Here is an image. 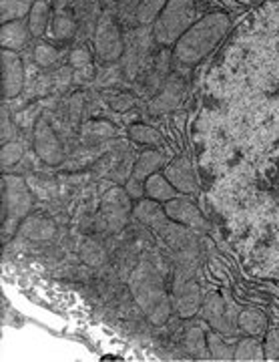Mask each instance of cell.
Wrapping results in <instances>:
<instances>
[{
    "label": "cell",
    "mask_w": 279,
    "mask_h": 362,
    "mask_svg": "<svg viewBox=\"0 0 279 362\" xmlns=\"http://www.w3.org/2000/svg\"><path fill=\"white\" fill-rule=\"evenodd\" d=\"M129 290L149 322L155 326H163L169 320L171 310H173V302H171V296L167 294L163 276L159 274V270L151 262L143 259L137 264V268L131 272Z\"/></svg>",
    "instance_id": "6da1fadb"
},
{
    "label": "cell",
    "mask_w": 279,
    "mask_h": 362,
    "mask_svg": "<svg viewBox=\"0 0 279 362\" xmlns=\"http://www.w3.org/2000/svg\"><path fill=\"white\" fill-rule=\"evenodd\" d=\"M229 16L225 13H209L195 21L189 30L175 42L173 59L185 66L199 65L229 33Z\"/></svg>",
    "instance_id": "7a4b0ae2"
},
{
    "label": "cell",
    "mask_w": 279,
    "mask_h": 362,
    "mask_svg": "<svg viewBox=\"0 0 279 362\" xmlns=\"http://www.w3.org/2000/svg\"><path fill=\"white\" fill-rule=\"evenodd\" d=\"M195 14L193 0H167L153 23V37L161 47H175V42L193 26Z\"/></svg>",
    "instance_id": "3957f363"
},
{
    "label": "cell",
    "mask_w": 279,
    "mask_h": 362,
    "mask_svg": "<svg viewBox=\"0 0 279 362\" xmlns=\"http://www.w3.org/2000/svg\"><path fill=\"white\" fill-rule=\"evenodd\" d=\"M2 192V230L4 240H8L13 233H16V228L28 218L35 199L20 175H4Z\"/></svg>",
    "instance_id": "277c9868"
},
{
    "label": "cell",
    "mask_w": 279,
    "mask_h": 362,
    "mask_svg": "<svg viewBox=\"0 0 279 362\" xmlns=\"http://www.w3.org/2000/svg\"><path fill=\"white\" fill-rule=\"evenodd\" d=\"M195 268L197 266H191V264H177L175 268L171 302H173V310L177 312L181 318H193L201 310V304H203L201 288L195 282Z\"/></svg>",
    "instance_id": "5b68a950"
},
{
    "label": "cell",
    "mask_w": 279,
    "mask_h": 362,
    "mask_svg": "<svg viewBox=\"0 0 279 362\" xmlns=\"http://www.w3.org/2000/svg\"><path fill=\"white\" fill-rule=\"evenodd\" d=\"M201 314L205 322L223 337H237L242 330L239 308L229 294H217V292L207 294L201 304Z\"/></svg>",
    "instance_id": "8992f818"
},
{
    "label": "cell",
    "mask_w": 279,
    "mask_h": 362,
    "mask_svg": "<svg viewBox=\"0 0 279 362\" xmlns=\"http://www.w3.org/2000/svg\"><path fill=\"white\" fill-rule=\"evenodd\" d=\"M93 45H95L97 57L105 63H114V61L123 59L125 37H123V30L117 23V18L111 13H102L97 18L95 28H93Z\"/></svg>",
    "instance_id": "52a82bcc"
},
{
    "label": "cell",
    "mask_w": 279,
    "mask_h": 362,
    "mask_svg": "<svg viewBox=\"0 0 279 362\" xmlns=\"http://www.w3.org/2000/svg\"><path fill=\"white\" fill-rule=\"evenodd\" d=\"M131 195L125 187L109 189L101 202V221L105 230L111 233H119L127 226L129 216L133 214Z\"/></svg>",
    "instance_id": "ba28073f"
},
{
    "label": "cell",
    "mask_w": 279,
    "mask_h": 362,
    "mask_svg": "<svg viewBox=\"0 0 279 362\" xmlns=\"http://www.w3.org/2000/svg\"><path fill=\"white\" fill-rule=\"evenodd\" d=\"M153 30L149 33L147 26H139L135 30L129 33V37H125V52H123V69L125 75L129 78H135L139 75V71H143V66L147 63V54L151 49Z\"/></svg>",
    "instance_id": "9c48e42d"
},
{
    "label": "cell",
    "mask_w": 279,
    "mask_h": 362,
    "mask_svg": "<svg viewBox=\"0 0 279 362\" xmlns=\"http://www.w3.org/2000/svg\"><path fill=\"white\" fill-rule=\"evenodd\" d=\"M163 163H165V156L159 149H145L137 157V161L133 165V171L129 175L127 187H125L133 199H143V195H145V181L149 180L153 173H157Z\"/></svg>",
    "instance_id": "30bf717a"
},
{
    "label": "cell",
    "mask_w": 279,
    "mask_h": 362,
    "mask_svg": "<svg viewBox=\"0 0 279 362\" xmlns=\"http://www.w3.org/2000/svg\"><path fill=\"white\" fill-rule=\"evenodd\" d=\"M32 143H35V151L40 157V161H44L47 165H59L64 159V149L57 133L51 127V123L47 119H40L35 127V135H32Z\"/></svg>",
    "instance_id": "8fae6325"
},
{
    "label": "cell",
    "mask_w": 279,
    "mask_h": 362,
    "mask_svg": "<svg viewBox=\"0 0 279 362\" xmlns=\"http://www.w3.org/2000/svg\"><path fill=\"white\" fill-rule=\"evenodd\" d=\"M185 95V78L179 75H169L163 81V85L157 89L155 97L149 101V111L153 115H163L177 109L181 97Z\"/></svg>",
    "instance_id": "7c38bea8"
},
{
    "label": "cell",
    "mask_w": 279,
    "mask_h": 362,
    "mask_svg": "<svg viewBox=\"0 0 279 362\" xmlns=\"http://www.w3.org/2000/svg\"><path fill=\"white\" fill-rule=\"evenodd\" d=\"M2 59V89L6 99L18 97L25 89V65L18 52L2 49L0 52Z\"/></svg>",
    "instance_id": "4fadbf2b"
},
{
    "label": "cell",
    "mask_w": 279,
    "mask_h": 362,
    "mask_svg": "<svg viewBox=\"0 0 279 362\" xmlns=\"http://www.w3.org/2000/svg\"><path fill=\"white\" fill-rule=\"evenodd\" d=\"M165 211L171 220L185 226V228L197 230V232H205L207 230V221H205L201 209L193 204V199L185 197V195H177L175 199L167 202Z\"/></svg>",
    "instance_id": "5bb4252c"
},
{
    "label": "cell",
    "mask_w": 279,
    "mask_h": 362,
    "mask_svg": "<svg viewBox=\"0 0 279 362\" xmlns=\"http://www.w3.org/2000/svg\"><path fill=\"white\" fill-rule=\"evenodd\" d=\"M163 173H165L167 180L173 183V187H175L181 195L195 194V192L199 189L197 173H195L193 163H191L187 157H177V159H173L171 163H167Z\"/></svg>",
    "instance_id": "9a60e30c"
},
{
    "label": "cell",
    "mask_w": 279,
    "mask_h": 362,
    "mask_svg": "<svg viewBox=\"0 0 279 362\" xmlns=\"http://www.w3.org/2000/svg\"><path fill=\"white\" fill-rule=\"evenodd\" d=\"M133 216L145 223L147 228H151L153 232L161 233L167 226L171 223V218L167 216L165 207H161L159 202H155L151 197L147 199H139V204L133 207Z\"/></svg>",
    "instance_id": "2e32d148"
},
{
    "label": "cell",
    "mask_w": 279,
    "mask_h": 362,
    "mask_svg": "<svg viewBox=\"0 0 279 362\" xmlns=\"http://www.w3.org/2000/svg\"><path fill=\"white\" fill-rule=\"evenodd\" d=\"M28 37H30V28L25 18L0 25V47L6 51L18 52L28 42Z\"/></svg>",
    "instance_id": "e0dca14e"
},
{
    "label": "cell",
    "mask_w": 279,
    "mask_h": 362,
    "mask_svg": "<svg viewBox=\"0 0 279 362\" xmlns=\"http://www.w3.org/2000/svg\"><path fill=\"white\" fill-rule=\"evenodd\" d=\"M177 195H181L173 187V183L167 180L165 173H153L149 180L145 181V197H151L155 202H159V204H167V202H171V199H175Z\"/></svg>",
    "instance_id": "ac0fdd59"
},
{
    "label": "cell",
    "mask_w": 279,
    "mask_h": 362,
    "mask_svg": "<svg viewBox=\"0 0 279 362\" xmlns=\"http://www.w3.org/2000/svg\"><path fill=\"white\" fill-rule=\"evenodd\" d=\"M20 233L26 240H32V242H47V240L54 238L57 228L51 220H44V218H26L20 223Z\"/></svg>",
    "instance_id": "d6986e66"
},
{
    "label": "cell",
    "mask_w": 279,
    "mask_h": 362,
    "mask_svg": "<svg viewBox=\"0 0 279 362\" xmlns=\"http://www.w3.org/2000/svg\"><path fill=\"white\" fill-rule=\"evenodd\" d=\"M239 328L247 337H263L267 332V316L257 308L239 312Z\"/></svg>",
    "instance_id": "ffe728a7"
},
{
    "label": "cell",
    "mask_w": 279,
    "mask_h": 362,
    "mask_svg": "<svg viewBox=\"0 0 279 362\" xmlns=\"http://www.w3.org/2000/svg\"><path fill=\"white\" fill-rule=\"evenodd\" d=\"M28 28L32 37H42L47 33V26L51 21V6L44 0H35L30 14H28Z\"/></svg>",
    "instance_id": "44dd1931"
},
{
    "label": "cell",
    "mask_w": 279,
    "mask_h": 362,
    "mask_svg": "<svg viewBox=\"0 0 279 362\" xmlns=\"http://www.w3.org/2000/svg\"><path fill=\"white\" fill-rule=\"evenodd\" d=\"M185 349L195 358H211L207 346V334L201 326H187L185 330Z\"/></svg>",
    "instance_id": "7402d4cb"
},
{
    "label": "cell",
    "mask_w": 279,
    "mask_h": 362,
    "mask_svg": "<svg viewBox=\"0 0 279 362\" xmlns=\"http://www.w3.org/2000/svg\"><path fill=\"white\" fill-rule=\"evenodd\" d=\"M35 0H0V23L28 18Z\"/></svg>",
    "instance_id": "603a6c76"
},
{
    "label": "cell",
    "mask_w": 279,
    "mask_h": 362,
    "mask_svg": "<svg viewBox=\"0 0 279 362\" xmlns=\"http://www.w3.org/2000/svg\"><path fill=\"white\" fill-rule=\"evenodd\" d=\"M165 4L167 0H137V4H135V21H137V25H153Z\"/></svg>",
    "instance_id": "cb8c5ba5"
},
{
    "label": "cell",
    "mask_w": 279,
    "mask_h": 362,
    "mask_svg": "<svg viewBox=\"0 0 279 362\" xmlns=\"http://www.w3.org/2000/svg\"><path fill=\"white\" fill-rule=\"evenodd\" d=\"M235 361H266V349L257 337L242 338L235 344Z\"/></svg>",
    "instance_id": "d4e9b609"
},
{
    "label": "cell",
    "mask_w": 279,
    "mask_h": 362,
    "mask_svg": "<svg viewBox=\"0 0 279 362\" xmlns=\"http://www.w3.org/2000/svg\"><path fill=\"white\" fill-rule=\"evenodd\" d=\"M78 254H81L83 262H85L87 266H90V268H101L102 264L107 262V252H105V247H102L99 242L90 240V238H87V240L81 244Z\"/></svg>",
    "instance_id": "484cf974"
},
{
    "label": "cell",
    "mask_w": 279,
    "mask_h": 362,
    "mask_svg": "<svg viewBox=\"0 0 279 362\" xmlns=\"http://www.w3.org/2000/svg\"><path fill=\"white\" fill-rule=\"evenodd\" d=\"M207 346L213 361H235V346L227 344L223 340V334L219 332H209L207 334Z\"/></svg>",
    "instance_id": "4316f807"
},
{
    "label": "cell",
    "mask_w": 279,
    "mask_h": 362,
    "mask_svg": "<svg viewBox=\"0 0 279 362\" xmlns=\"http://www.w3.org/2000/svg\"><path fill=\"white\" fill-rule=\"evenodd\" d=\"M63 11H59V13H57V16L52 18V35H54V39L69 40L75 37L76 21L73 14L63 13Z\"/></svg>",
    "instance_id": "83f0119b"
},
{
    "label": "cell",
    "mask_w": 279,
    "mask_h": 362,
    "mask_svg": "<svg viewBox=\"0 0 279 362\" xmlns=\"http://www.w3.org/2000/svg\"><path fill=\"white\" fill-rule=\"evenodd\" d=\"M129 137L133 141L141 143V145H147V147H161L163 145V137L159 131L153 129L149 125H141V123L129 127Z\"/></svg>",
    "instance_id": "f1b7e54d"
},
{
    "label": "cell",
    "mask_w": 279,
    "mask_h": 362,
    "mask_svg": "<svg viewBox=\"0 0 279 362\" xmlns=\"http://www.w3.org/2000/svg\"><path fill=\"white\" fill-rule=\"evenodd\" d=\"M25 156V145L16 139L2 143V149H0V165L4 169H11L16 165Z\"/></svg>",
    "instance_id": "f546056e"
},
{
    "label": "cell",
    "mask_w": 279,
    "mask_h": 362,
    "mask_svg": "<svg viewBox=\"0 0 279 362\" xmlns=\"http://www.w3.org/2000/svg\"><path fill=\"white\" fill-rule=\"evenodd\" d=\"M83 135L87 139H107V137H113L114 127L107 121H93V123H87L85 129H83Z\"/></svg>",
    "instance_id": "4dcf8cb0"
},
{
    "label": "cell",
    "mask_w": 279,
    "mask_h": 362,
    "mask_svg": "<svg viewBox=\"0 0 279 362\" xmlns=\"http://www.w3.org/2000/svg\"><path fill=\"white\" fill-rule=\"evenodd\" d=\"M35 61L38 66H51L59 61V51L49 45V42H40L35 49Z\"/></svg>",
    "instance_id": "1f68e13d"
},
{
    "label": "cell",
    "mask_w": 279,
    "mask_h": 362,
    "mask_svg": "<svg viewBox=\"0 0 279 362\" xmlns=\"http://www.w3.org/2000/svg\"><path fill=\"white\" fill-rule=\"evenodd\" d=\"M69 61H71V65H73L75 71H87V69H90L93 57H90V52L85 47H76V49L71 51Z\"/></svg>",
    "instance_id": "d6a6232c"
},
{
    "label": "cell",
    "mask_w": 279,
    "mask_h": 362,
    "mask_svg": "<svg viewBox=\"0 0 279 362\" xmlns=\"http://www.w3.org/2000/svg\"><path fill=\"white\" fill-rule=\"evenodd\" d=\"M263 349H266L267 361L279 358V328H273V330L266 332V344H263Z\"/></svg>",
    "instance_id": "836d02e7"
},
{
    "label": "cell",
    "mask_w": 279,
    "mask_h": 362,
    "mask_svg": "<svg viewBox=\"0 0 279 362\" xmlns=\"http://www.w3.org/2000/svg\"><path fill=\"white\" fill-rule=\"evenodd\" d=\"M11 137H13V129H11L8 111H6V109H2V131H0V139H2V143H6V141H11Z\"/></svg>",
    "instance_id": "e575fe53"
},
{
    "label": "cell",
    "mask_w": 279,
    "mask_h": 362,
    "mask_svg": "<svg viewBox=\"0 0 279 362\" xmlns=\"http://www.w3.org/2000/svg\"><path fill=\"white\" fill-rule=\"evenodd\" d=\"M71 2H73V0H52V4H54L57 11H63V8H66Z\"/></svg>",
    "instance_id": "d590c367"
},
{
    "label": "cell",
    "mask_w": 279,
    "mask_h": 362,
    "mask_svg": "<svg viewBox=\"0 0 279 362\" xmlns=\"http://www.w3.org/2000/svg\"><path fill=\"white\" fill-rule=\"evenodd\" d=\"M113 2H125V0H113Z\"/></svg>",
    "instance_id": "8d00e7d4"
}]
</instances>
